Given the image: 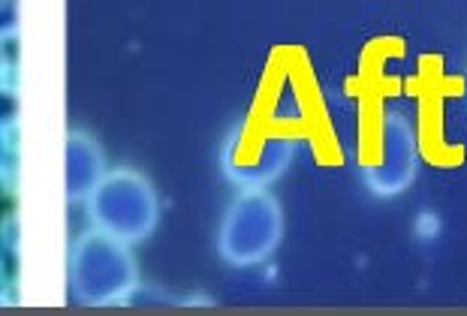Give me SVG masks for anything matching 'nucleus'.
Instances as JSON below:
<instances>
[{
  "label": "nucleus",
  "instance_id": "8",
  "mask_svg": "<svg viewBox=\"0 0 467 316\" xmlns=\"http://www.w3.org/2000/svg\"><path fill=\"white\" fill-rule=\"evenodd\" d=\"M18 27H22V15H18L16 0H0V46L16 39Z\"/></svg>",
  "mask_w": 467,
  "mask_h": 316
},
{
  "label": "nucleus",
  "instance_id": "2",
  "mask_svg": "<svg viewBox=\"0 0 467 316\" xmlns=\"http://www.w3.org/2000/svg\"><path fill=\"white\" fill-rule=\"evenodd\" d=\"M284 241V209L265 187H242L223 211L217 253L233 269H254L272 260Z\"/></svg>",
  "mask_w": 467,
  "mask_h": 316
},
{
  "label": "nucleus",
  "instance_id": "4",
  "mask_svg": "<svg viewBox=\"0 0 467 316\" xmlns=\"http://www.w3.org/2000/svg\"><path fill=\"white\" fill-rule=\"evenodd\" d=\"M416 175H420V136L413 117L401 106H386L380 115L377 160L362 166L365 187L374 196L392 199L410 190Z\"/></svg>",
  "mask_w": 467,
  "mask_h": 316
},
{
  "label": "nucleus",
  "instance_id": "10",
  "mask_svg": "<svg viewBox=\"0 0 467 316\" xmlns=\"http://www.w3.org/2000/svg\"><path fill=\"white\" fill-rule=\"evenodd\" d=\"M6 70H9V61H6V55H4V46H0V82H4Z\"/></svg>",
  "mask_w": 467,
  "mask_h": 316
},
{
  "label": "nucleus",
  "instance_id": "11",
  "mask_svg": "<svg viewBox=\"0 0 467 316\" xmlns=\"http://www.w3.org/2000/svg\"><path fill=\"white\" fill-rule=\"evenodd\" d=\"M0 280H4V256H0Z\"/></svg>",
  "mask_w": 467,
  "mask_h": 316
},
{
  "label": "nucleus",
  "instance_id": "5",
  "mask_svg": "<svg viewBox=\"0 0 467 316\" xmlns=\"http://www.w3.org/2000/svg\"><path fill=\"white\" fill-rule=\"evenodd\" d=\"M296 157V139L284 133L260 136L256 145H247L244 133L235 130L223 148V172L238 187H268L290 169Z\"/></svg>",
  "mask_w": 467,
  "mask_h": 316
},
{
  "label": "nucleus",
  "instance_id": "1",
  "mask_svg": "<svg viewBox=\"0 0 467 316\" xmlns=\"http://www.w3.org/2000/svg\"><path fill=\"white\" fill-rule=\"evenodd\" d=\"M69 292L78 304L106 308L121 304L136 292L139 265L130 253V244L112 239L103 229H85L69 250Z\"/></svg>",
  "mask_w": 467,
  "mask_h": 316
},
{
  "label": "nucleus",
  "instance_id": "9",
  "mask_svg": "<svg viewBox=\"0 0 467 316\" xmlns=\"http://www.w3.org/2000/svg\"><path fill=\"white\" fill-rule=\"evenodd\" d=\"M9 160H13V145H9V133L0 130V178L6 175Z\"/></svg>",
  "mask_w": 467,
  "mask_h": 316
},
{
  "label": "nucleus",
  "instance_id": "3",
  "mask_svg": "<svg viewBox=\"0 0 467 316\" xmlns=\"http://www.w3.org/2000/svg\"><path fill=\"white\" fill-rule=\"evenodd\" d=\"M85 211L97 229L124 244H139L157 229L161 199L142 172L112 169L85 199Z\"/></svg>",
  "mask_w": 467,
  "mask_h": 316
},
{
  "label": "nucleus",
  "instance_id": "7",
  "mask_svg": "<svg viewBox=\"0 0 467 316\" xmlns=\"http://www.w3.org/2000/svg\"><path fill=\"white\" fill-rule=\"evenodd\" d=\"M18 115H22V100H18V91L13 85L0 82V130H13L18 124Z\"/></svg>",
  "mask_w": 467,
  "mask_h": 316
},
{
  "label": "nucleus",
  "instance_id": "6",
  "mask_svg": "<svg viewBox=\"0 0 467 316\" xmlns=\"http://www.w3.org/2000/svg\"><path fill=\"white\" fill-rule=\"evenodd\" d=\"M109 172L103 145L85 130H69L64 142V196L67 202H85Z\"/></svg>",
  "mask_w": 467,
  "mask_h": 316
}]
</instances>
